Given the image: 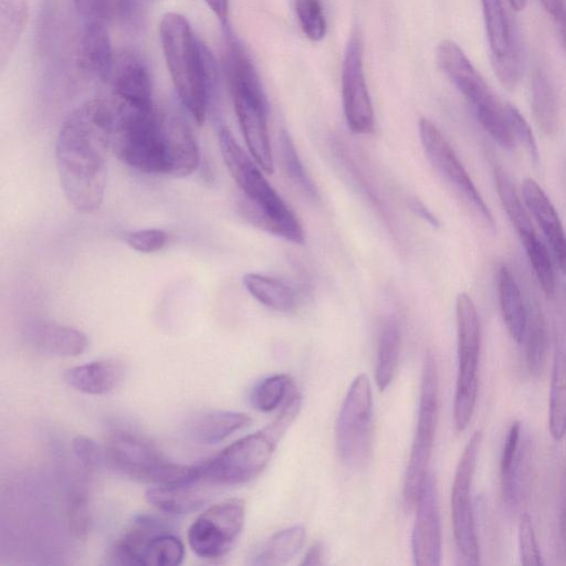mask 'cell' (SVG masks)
<instances>
[{
	"instance_id": "f5cc1de1",
	"label": "cell",
	"mask_w": 566,
	"mask_h": 566,
	"mask_svg": "<svg viewBox=\"0 0 566 566\" xmlns=\"http://www.w3.org/2000/svg\"><path fill=\"white\" fill-rule=\"evenodd\" d=\"M117 11L125 18L132 14L134 9V0H115Z\"/></svg>"
},
{
	"instance_id": "f546056e",
	"label": "cell",
	"mask_w": 566,
	"mask_h": 566,
	"mask_svg": "<svg viewBox=\"0 0 566 566\" xmlns=\"http://www.w3.org/2000/svg\"><path fill=\"white\" fill-rule=\"evenodd\" d=\"M400 325L396 318H389L381 326L378 338L375 379L380 391L385 390L392 380L400 356Z\"/></svg>"
},
{
	"instance_id": "db71d44e",
	"label": "cell",
	"mask_w": 566,
	"mask_h": 566,
	"mask_svg": "<svg viewBox=\"0 0 566 566\" xmlns=\"http://www.w3.org/2000/svg\"><path fill=\"white\" fill-rule=\"evenodd\" d=\"M555 22L557 24L562 45L566 54V13L556 19Z\"/></svg>"
},
{
	"instance_id": "484cf974",
	"label": "cell",
	"mask_w": 566,
	"mask_h": 566,
	"mask_svg": "<svg viewBox=\"0 0 566 566\" xmlns=\"http://www.w3.org/2000/svg\"><path fill=\"white\" fill-rule=\"evenodd\" d=\"M497 292L506 328L516 343H522L527 325V310L520 286L513 273L506 266L499 270Z\"/></svg>"
},
{
	"instance_id": "f35d334b",
	"label": "cell",
	"mask_w": 566,
	"mask_h": 566,
	"mask_svg": "<svg viewBox=\"0 0 566 566\" xmlns=\"http://www.w3.org/2000/svg\"><path fill=\"white\" fill-rule=\"evenodd\" d=\"M526 338V360L533 375L541 374L546 356V334L543 318L538 313L527 317L524 339Z\"/></svg>"
},
{
	"instance_id": "603a6c76",
	"label": "cell",
	"mask_w": 566,
	"mask_h": 566,
	"mask_svg": "<svg viewBox=\"0 0 566 566\" xmlns=\"http://www.w3.org/2000/svg\"><path fill=\"white\" fill-rule=\"evenodd\" d=\"M125 367L115 359H102L71 367L64 371V381L87 395H105L124 379Z\"/></svg>"
},
{
	"instance_id": "ee69618b",
	"label": "cell",
	"mask_w": 566,
	"mask_h": 566,
	"mask_svg": "<svg viewBox=\"0 0 566 566\" xmlns=\"http://www.w3.org/2000/svg\"><path fill=\"white\" fill-rule=\"evenodd\" d=\"M82 23H108L115 0H73Z\"/></svg>"
},
{
	"instance_id": "3957f363",
	"label": "cell",
	"mask_w": 566,
	"mask_h": 566,
	"mask_svg": "<svg viewBox=\"0 0 566 566\" xmlns=\"http://www.w3.org/2000/svg\"><path fill=\"white\" fill-rule=\"evenodd\" d=\"M219 145L226 166L242 192L238 205L241 216L265 232L302 244L304 232L294 212L226 126L219 130Z\"/></svg>"
},
{
	"instance_id": "44dd1931",
	"label": "cell",
	"mask_w": 566,
	"mask_h": 566,
	"mask_svg": "<svg viewBox=\"0 0 566 566\" xmlns=\"http://www.w3.org/2000/svg\"><path fill=\"white\" fill-rule=\"evenodd\" d=\"M522 191L527 209L549 242L557 263L566 275V233L553 203L532 178L524 180Z\"/></svg>"
},
{
	"instance_id": "277c9868",
	"label": "cell",
	"mask_w": 566,
	"mask_h": 566,
	"mask_svg": "<svg viewBox=\"0 0 566 566\" xmlns=\"http://www.w3.org/2000/svg\"><path fill=\"white\" fill-rule=\"evenodd\" d=\"M224 70L249 151L265 172L272 174L274 161L268 129L266 96L250 55L233 36H229Z\"/></svg>"
},
{
	"instance_id": "5bb4252c",
	"label": "cell",
	"mask_w": 566,
	"mask_h": 566,
	"mask_svg": "<svg viewBox=\"0 0 566 566\" xmlns=\"http://www.w3.org/2000/svg\"><path fill=\"white\" fill-rule=\"evenodd\" d=\"M342 96L349 129L355 134H371L375 129V115L365 80L363 42L358 31L350 33L345 48L342 65Z\"/></svg>"
},
{
	"instance_id": "4dcf8cb0",
	"label": "cell",
	"mask_w": 566,
	"mask_h": 566,
	"mask_svg": "<svg viewBox=\"0 0 566 566\" xmlns=\"http://www.w3.org/2000/svg\"><path fill=\"white\" fill-rule=\"evenodd\" d=\"M305 541L303 526L294 525L284 528L262 546L255 555L253 564L263 566H281L289 563L302 548Z\"/></svg>"
},
{
	"instance_id": "1f68e13d",
	"label": "cell",
	"mask_w": 566,
	"mask_h": 566,
	"mask_svg": "<svg viewBox=\"0 0 566 566\" xmlns=\"http://www.w3.org/2000/svg\"><path fill=\"white\" fill-rule=\"evenodd\" d=\"M548 428L555 440H560L566 434V355L562 350L556 352L553 363Z\"/></svg>"
},
{
	"instance_id": "e0dca14e",
	"label": "cell",
	"mask_w": 566,
	"mask_h": 566,
	"mask_svg": "<svg viewBox=\"0 0 566 566\" xmlns=\"http://www.w3.org/2000/svg\"><path fill=\"white\" fill-rule=\"evenodd\" d=\"M411 547L415 564L438 566L441 560V532L436 480L427 474L415 506Z\"/></svg>"
},
{
	"instance_id": "11a10c76",
	"label": "cell",
	"mask_w": 566,
	"mask_h": 566,
	"mask_svg": "<svg viewBox=\"0 0 566 566\" xmlns=\"http://www.w3.org/2000/svg\"><path fill=\"white\" fill-rule=\"evenodd\" d=\"M509 2L512 9L517 12L524 10L527 4V0H509Z\"/></svg>"
},
{
	"instance_id": "ac0fdd59",
	"label": "cell",
	"mask_w": 566,
	"mask_h": 566,
	"mask_svg": "<svg viewBox=\"0 0 566 566\" xmlns=\"http://www.w3.org/2000/svg\"><path fill=\"white\" fill-rule=\"evenodd\" d=\"M118 105L151 107V78L146 63L132 51L115 56L108 78Z\"/></svg>"
},
{
	"instance_id": "ab89813d",
	"label": "cell",
	"mask_w": 566,
	"mask_h": 566,
	"mask_svg": "<svg viewBox=\"0 0 566 566\" xmlns=\"http://www.w3.org/2000/svg\"><path fill=\"white\" fill-rule=\"evenodd\" d=\"M295 11L303 33L311 41L324 39L327 25L321 0H295Z\"/></svg>"
},
{
	"instance_id": "8d00e7d4",
	"label": "cell",
	"mask_w": 566,
	"mask_h": 566,
	"mask_svg": "<svg viewBox=\"0 0 566 566\" xmlns=\"http://www.w3.org/2000/svg\"><path fill=\"white\" fill-rule=\"evenodd\" d=\"M521 242L543 292L547 296H553L555 293V276L545 244L537 238L536 233L521 238Z\"/></svg>"
},
{
	"instance_id": "f907efd6",
	"label": "cell",
	"mask_w": 566,
	"mask_h": 566,
	"mask_svg": "<svg viewBox=\"0 0 566 566\" xmlns=\"http://www.w3.org/2000/svg\"><path fill=\"white\" fill-rule=\"evenodd\" d=\"M209 9L214 13V15L222 22L226 23L228 19L229 12V1L228 0H205Z\"/></svg>"
},
{
	"instance_id": "7402d4cb",
	"label": "cell",
	"mask_w": 566,
	"mask_h": 566,
	"mask_svg": "<svg viewBox=\"0 0 566 566\" xmlns=\"http://www.w3.org/2000/svg\"><path fill=\"white\" fill-rule=\"evenodd\" d=\"M77 55L87 75L108 81L115 56L106 23H82Z\"/></svg>"
},
{
	"instance_id": "7dc6e473",
	"label": "cell",
	"mask_w": 566,
	"mask_h": 566,
	"mask_svg": "<svg viewBox=\"0 0 566 566\" xmlns=\"http://www.w3.org/2000/svg\"><path fill=\"white\" fill-rule=\"evenodd\" d=\"M521 424L514 421L506 434L501 455V474L507 472L510 468L522 457V447H520Z\"/></svg>"
},
{
	"instance_id": "9c48e42d",
	"label": "cell",
	"mask_w": 566,
	"mask_h": 566,
	"mask_svg": "<svg viewBox=\"0 0 566 566\" xmlns=\"http://www.w3.org/2000/svg\"><path fill=\"white\" fill-rule=\"evenodd\" d=\"M459 370L455 386L453 420L458 431L464 430L474 412L479 387L480 323L472 298L464 292L455 303Z\"/></svg>"
},
{
	"instance_id": "b9f144b4",
	"label": "cell",
	"mask_w": 566,
	"mask_h": 566,
	"mask_svg": "<svg viewBox=\"0 0 566 566\" xmlns=\"http://www.w3.org/2000/svg\"><path fill=\"white\" fill-rule=\"evenodd\" d=\"M518 551L523 565L538 566L544 564L536 543L532 518L527 513L522 514L520 518Z\"/></svg>"
},
{
	"instance_id": "ba28073f",
	"label": "cell",
	"mask_w": 566,
	"mask_h": 566,
	"mask_svg": "<svg viewBox=\"0 0 566 566\" xmlns=\"http://www.w3.org/2000/svg\"><path fill=\"white\" fill-rule=\"evenodd\" d=\"M438 422V373L433 355L427 352L421 376L417 429L405 474L402 503L407 513L415 510L422 483L428 474Z\"/></svg>"
},
{
	"instance_id": "f6af8a7d",
	"label": "cell",
	"mask_w": 566,
	"mask_h": 566,
	"mask_svg": "<svg viewBox=\"0 0 566 566\" xmlns=\"http://www.w3.org/2000/svg\"><path fill=\"white\" fill-rule=\"evenodd\" d=\"M125 242L135 251L151 253L165 247L167 234L160 229H142L127 233Z\"/></svg>"
},
{
	"instance_id": "60d3db41",
	"label": "cell",
	"mask_w": 566,
	"mask_h": 566,
	"mask_svg": "<svg viewBox=\"0 0 566 566\" xmlns=\"http://www.w3.org/2000/svg\"><path fill=\"white\" fill-rule=\"evenodd\" d=\"M69 530L75 537H85L91 530L92 513L88 497L83 491H73L66 505Z\"/></svg>"
},
{
	"instance_id": "d6a6232c",
	"label": "cell",
	"mask_w": 566,
	"mask_h": 566,
	"mask_svg": "<svg viewBox=\"0 0 566 566\" xmlns=\"http://www.w3.org/2000/svg\"><path fill=\"white\" fill-rule=\"evenodd\" d=\"M28 0H0V60L1 63L15 49L28 21Z\"/></svg>"
},
{
	"instance_id": "d4e9b609",
	"label": "cell",
	"mask_w": 566,
	"mask_h": 566,
	"mask_svg": "<svg viewBox=\"0 0 566 566\" xmlns=\"http://www.w3.org/2000/svg\"><path fill=\"white\" fill-rule=\"evenodd\" d=\"M166 521L153 516L140 515L122 534L111 548V559L118 565H140V556L148 541L156 534L169 531Z\"/></svg>"
},
{
	"instance_id": "7c38bea8",
	"label": "cell",
	"mask_w": 566,
	"mask_h": 566,
	"mask_svg": "<svg viewBox=\"0 0 566 566\" xmlns=\"http://www.w3.org/2000/svg\"><path fill=\"white\" fill-rule=\"evenodd\" d=\"M483 432L476 430L469 439L455 469L451 491V516L457 549L464 565H476L480 559L475 533L471 485Z\"/></svg>"
},
{
	"instance_id": "cb8c5ba5",
	"label": "cell",
	"mask_w": 566,
	"mask_h": 566,
	"mask_svg": "<svg viewBox=\"0 0 566 566\" xmlns=\"http://www.w3.org/2000/svg\"><path fill=\"white\" fill-rule=\"evenodd\" d=\"M28 338L40 350L62 357L78 356L88 346V339L82 331L45 321L33 323L29 327Z\"/></svg>"
},
{
	"instance_id": "83f0119b",
	"label": "cell",
	"mask_w": 566,
	"mask_h": 566,
	"mask_svg": "<svg viewBox=\"0 0 566 566\" xmlns=\"http://www.w3.org/2000/svg\"><path fill=\"white\" fill-rule=\"evenodd\" d=\"M531 104L538 128L547 136L555 135L559 122L556 94L548 75L541 67L532 73Z\"/></svg>"
},
{
	"instance_id": "681fc988",
	"label": "cell",
	"mask_w": 566,
	"mask_h": 566,
	"mask_svg": "<svg viewBox=\"0 0 566 566\" xmlns=\"http://www.w3.org/2000/svg\"><path fill=\"white\" fill-rule=\"evenodd\" d=\"M544 10L554 19L566 13V0H539Z\"/></svg>"
},
{
	"instance_id": "52a82bcc",
	"label": "cell",
	"mask_w": 566,
	"mask_h": 566,
	"mask_svg": "<svg viewBox=\"0 0 566 566\" xmlns=\"http://www.w3.org/2000/svg\"><path fill=\"white\" fill-rule=\"evenodd\" d=\"M105 465L128 478L153 484H174L202 476L200 463L172 462L139 433L126 428L112 429L103 444Z\"/></svg>"
},
{
	"instance_id": "816d5d0a",
	"label": "cell",
	"mask_w": 566,
	"mask_h": 566,
	"mask_svg": "<svg viewBox=\"0 0 566 566\" xmlns=\"http://www.w3.org/2000/svg\"><path fill=\"white\" fill-rule=\"evenodd\" d=\"M411 206L415 209V211L419 216H421L428 223H430L433 227H438L439 226V221L437 220V218L420 201L415 200Z\"/></svg>"
},
{
	"instance_id": "9a60e30c",
	"label": "cell",
	"mask_w": 566,
	"mask_h": 566,
	"mask_svg": "<svg viewBox=\"0 0 566 566\" xmlns=\"http://www.w3.org/2000/svg\"><path fill=\"white\" fill-rule=\"evenodd\" d=\"M418 126L422 147L434 169L465 198L486 224L494 227L488 205L441 132L424 117L420 118Z\"/></svg>"
},
{
	"instance_id": "74e56055",
	"label": "cell",
	"mask_w": 566,
	"mask_h": 566,
	"mask_svg": "<svg viewBox=\"0 0 566 566\" xmlns=\"http://www.w3.org/2000/svg\"><path fill=\"white\" fill-rule=\"evenodd\" d=\"M291 387L292 381L284 374L266 377L252 389L251 405L262 412L272 411L286 398Z\"/></svg>"
},
{
	"instance_id": "d590c367",
	"label": "cell",
	"mask_w": 566,
	"mask_h": 566,
	"mask_svg": "<svg viewBox=\"0 0 566 566\" xmlns=\"http://www.w3.org/2000/svg\"><path fill=\"white\" fill-rule=\"evenodd\" d=\"M280 160L283 171L289 179L307 197L316 199L317 188L307 175L291 139L289 133L283 128L280 133Z\"/></svg>"
},
{
	"instance_id": "bcb514c9",
	"label": "cell",
	"mask_w": 566,
	"mask_h": 566,
	"mask_svg": "<svg viewBox=\"0 0 566 566\" xmlns=\"http://www.w3.org/2000/svg\"><path fill=\"white\" fill-rule=\"evenodd\" d=\"M72 449L80 462L90 470L105 465L103 446L86 436H76L72 441Z\"/></svg>"
},
{
	"instance_id": "f1b7e54d",
	"label": "cell",
	"mask_w": 566,
	"mask_h": 566,
	"mask_svg": "<svg viewBox=\"0 0 566 566\" xmlns=\"http://www.w3.org/2000/svg\"><path fill=\"white\" fill-rule=\"evenodd\" d=\"M248 292L261 304L277 312H291L297 304L296 292L283 281L258 273L243 276Z\"/></svg>"
},
{
	"instance_id": "6da1fadb",
	"label": "cell",
	"mask_w": 566,
	"mask_h": 566,
	"mask_svg": "<svg viewBox=\"0 0 566 566\" xmlns=\"http://www.w3.org/2000/svg\"><path fill=\"white\" fill-rule=\"evenodd\" d=\"M113 124V103L95 98L76 107L60 129L59 177L67 201L80 212H93L102 205Z\"/></svg>"
},
{
	"instance_id": "c3c4849f",
	"label": "cell",
	"mask_w": 566,
	"mask_h": 566,
	"mask_svg": "<svg viewBox=\"0 0 566 566\" xmlns=\"http://www.w3.org/2000/svg\"><path fill=\"white\" fill-rule=\"evenodd\" d=\"M323 545L319 542L314 543L304 556L301 565H322L323 564Z\"/></svg>"
},
{
	"instance_id": "4fadbf2b",
	"label": "cell",
	"mask_w": 566,
	"mask_h": 566,
	"mask_svg": "<svg viewBox=\"0 0 566 566\" xmlns=\"http://www.w3.org/2000/svg\"><path fill=\"white\" fill-rule=\"evenodd\" d=\"M244 518L245 504L241 499H229L209 506L188 530L191 551L205 559L221 558L240 535Z\"/></svg>"
},
{
	"instance_id": "836d02e7",
	"label": "cell",
	"mask_w": 566,
	"mask_h": 566,
	"mask_svg": "<svg viewBox=\"0 0 566 566\" xmlns=\"http://www.w3.org/2000/svg\"><path fill=\"white\" fill-rule=\"evenodd\" d=\"M494 180L502 206L520 239L536 233L530 214L520 200L514 184L502 167L497 166L494 168Z\"/></svg>"
},
{
	"instance_id": "ffe728a7",
	"label": "cell",
	"mask_w": 566,
	"mask_h": 566,
	"mask_svg": "<svg viewBox=\"0 0 566 566\" xmlns=\"http://www.w3.org/2000/svg\"><path fill=\"white\" fill-rule=\"evenodd\" d=\"M214 486L201 476L180 483L155 484L146 491L145 497L158 511L180 515L196 511L208 502Z\"/></svg>"
},
{
	"instance_id": "d6986e66",
	"label": "cell",
	"mask_w": 566,
	"mask_h": 566,
	"mask_svg": "<svg viewBox=\"0 0 566 566\" xmlns=\"http://www.w3.org/2000/svg\"><path fill=\"white\" fill-rule=\"evenodd\" d=\"M167 150V174L187 177L199 165V147L188 122L176 113L163 114Z\"/></svg>"
},
{
	"instance_id": "5b68a950",
	"label": "cell",
	"mask_w": 566,
	"mask_h": 566,
	"mask_svg": "<svg viewBox=\"0 0 566 566\" xmlns=\"http://www.w3.org/2000/svg\"><path fill=\"white\" fill-rule=\"evenodd\" d=\"M301 406V395H289L271 423L200 463L202 476L216 485L241 484L255 478L270 462L275 447L297 417Z\"/></svg>"
},
{
	"instance_id": "4316f807",
	"label": "cell",
	"mask_w": 566,
	"mask_h": 566,
	"mask_svg": "<svg viewBox=\"0 0 566 566\" xmlns=\"http://www.w3.org/2000/svg\"><path fill=\"white\" fill-rule=\"evenodd\" d=\"M251 418L237 411H210L193 418L187 426L188 434L195 441L214 444L233 432L244 428Z\"/></svg>"
},
{
	"instance_id": "7bdbcfd3",
	"label": "cell",
	"mask_w": 566,
	"mask_h": 566,
	"mask_svg": "<svg viewBox=\"0 0 566 566\" xmlns=\"http://www.w3.org/2000/svg\"><path fill=\"white\" fill-rule=\"evenodd\" d=\"M507 117L515 142H520L534 164L538 163V147L533 132L523 115L513 105H506Z\"/></svg>"
},
{
	"instance_id": "e575fe53",
	"label": "cell",
	"mask_w": 566,
	"mask_h": 566,
	"mask_svg": "<svg viewBox=\"0 0 566 566\" xmlns=\"http://www.w3.org/2000/svg\"><path fill=\"white\" fill-rule=\"evenodd\" d=\"M184 557L185 546L181 539L169 530L148 541L140 556V565L176 566L182 563Z\"/></svg>"
},
{
	"instance_id": "2e32d148",
	"label": "cell",
	"mask_w": 566,
	"mask_h": 566,
	"mask_svg": "<svg viewBox=\"0 0 566 566\" xmlns=\"http://www.w3.org/2000/svg\"><path fill=\"white\" fill-rule=\"evenodd\" d=\"M491 63L499 82L513 91L520 82L518 52L502 0H481Z\"/></svg>"
},
{
	"instance_id": "7a4b0ae2",
	"label": "cell",
	"mask_w": 566,
	"mask_h": 566,
	"mask_svg": "<svg viewBox=\"0 0 566 566\" xmlns=\"http://www.w3.org/2000/svg\"><path fill=\"white\" fill-rule=\"evenodd\" d=\"M159 38L179 101L193 120L201 125L218 82L213 56L179 13L167 12L163 15Z\"/></svg>"
},
{
	"instance_id": "30bf717a",
	"label": "cell",
	"mask_w": 566,
	"mask_h": 566,
	"mask_svg": "<svg viewBox=\"0 0 566 566\" xmlns=\"http://www.w3.org/2000/svg\"><path fill=\"white\" fill-rule=\"evenodd\" d=\"M437 63L442 73L471 105L482 128L493 134L505 122V103L492 92L462 49L452 40L437 46Z\"/></svg>"
},
{
	"instance_id": "8fae6325",
	"label": "cell",
	"mask_w": 566,
	"mask_h": 566,
	"mask_svg": "<svg viewBox=\"0 0 566 566\" xmlns=\"http://www.w3.org/2000/svg\"><path fill=\"white\" fill-rule=\"evenodd\" d=\"M336 449L349 468L367 465L373 453V394L366 374L350 384L336 423Z\"/></svg>"
},
{
	"instance_id": "8992f818",
	"label": "cell",
	"mask_w": 566,
	"mask_h": 566,
	"mask_svg": "<svg viewBox=\"0 0 566 566\" xmlns=\"http://www.w3.org/2000/svg\"><path fill=\"white\" fill-rule=\"evenodd\" d=\"M113 106L111 148L118 159L145 174H167L163 114L154 106L132 107L115 103Z\"/></svg>"
}]
</instances>
